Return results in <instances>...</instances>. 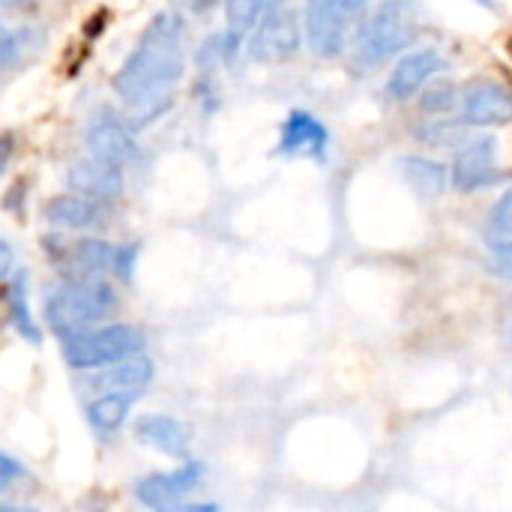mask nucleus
<instances>
[{
  "label": "nucleus",
  "instance_id": "obj_14",
  "mask_svg": "<svg viewBox=\"0 0 512 512\" xmlns=\"http://www.w3.org/2000/svg\"><path fill=\"white\" fill-rule=\"evenodd\" d=\"M330 132L327 126L309 111H291L279 129V156H300V159H327Z\"/></svg>",
  "mask_w": 512,
  "mask_h": 512
},
{
  "label": "nucleus",
  "instance_id": "obj_30",
  "mask_svg": "<svg viewBox=\"0 0 512 512\" xmlns=\"http://www.w3.org/2000/svg\"><path fill=\"white\" fill-rule=\"evenodd\" d=\"M0 512H33V510H21V507H9V504H3Z\"/></svg>",
  "mask_w": 512,
  "mask_h": 512
},
{
  "label": "nucleus",
  "instance_id": "obj_24",
  "mask_svg": "<svg viewBox=\"0 0 512 512\" xmlns=\"http://www.w3.org/2000/svg\"><path fill=\"white\" fill-rule=\"evenodd\" d=\"M135 261H138V243H123V246H117V252H114V273H111V276L129 282L132 273H135Z\"/></svg>",
  "mask_w": 512,
  "mask_h": 512
},
{
  "label": "nucleus",
  "instance_id": "obj_31",
  "mask_svg": "<svg viewBox=\"0 0 512 512\" xmlns=\"http://www.w3.org/2000/svg\"><path fill=\"white\" fill-rule=\"evenodd\" d=\"M3 6H18V3H27V0H0Z\"/></svg>",
  "mask_w": 512,
  "mask_h": 512
},
{
  "label": "nucleus",
  "instance_id": "obj_28",
  "mask_svg": "<svg viewBox=\"0 0 512 512\" xmlns=\"http://www.w3.org/2000/svg\"><path fill=\"white\" fill-rule=\"evenodd\" d=\"M15 273V252L6 240H0V282H6Z\"/></svg>",
  "mask_w": 512,
  "mask_h": 512
},
{
  "label": "nucleus",
  "instance_id": "obj_3",
  "mask_svg": "<svg viewBox=\"0 0 512 512\" xmlns=\"http://www.w3.org/2000/svg\"><path fill=\"white\" fill-rule=\"evenodd\" d=\"M117 306V291L105 279H66L45 297V324L57 339H66L108 324Z\"/></svg>",
  "mask_w": 512,
  "mask_h": 512
},
{
  "label": "nucleus",
  "instance_id": "obj_7",
  "mask_svg": "<svg viewBox=\"0 0 512 512\" xmlns=\"http://www.w3.org/2000/svg\"><path fill=\"white\" fill-rule=\"evenodd\" d=\"M300 45H303V30H300L297 15L276 3L261 18V24L249 33L246 54L255 63H282V60L294 57L300 51Z\"/></svg>",
  "mask_w": 512,
  "mask_h": 512
},
{
  "label": "nucleus",
  "instance_id": "obj_32",
  "mask_svg": "<svg viewBox=\"0 0 512 512\" xmlns=\"http://www.w3.org/2000/svg\"><path fill=\"white\" fill-rule=\"evenodd\" d=\"M480 6H492V0H477Z\"/></svg>",
  "mask_w": 512,
  "mask_h": 512
},
{
  "label": "nucleus",
  "instance_id": "obj_25",
  "mask_svg": "<svg viewBox=\"0 0 512 512\" xmlns=\"http://www.w3.org/2000/svg\"><path fill=\"white\" fill-rule=\"evenodd\" d=\"M492 270L501 279H510L512 282V240L492 246Z\"/></svg>",
  "mask_w": 512,
  "mask_h": 512
},
{
  "label": "nucleus",
  "instance_id": "obj_23",
  "mask_svg": "<svg viewBox=\"0 0 512 512\" xmlns=\"http://www.w3.org/2000/svg\"><path fill=\"white\" fill-rule=\"evenodd\" d=\"M486 237L489 243H507L512 240V189H507L498 204L489 210V219H486Z\"/></svg>",
  "mask_w": 512,
  "mask_h": 512
},
{
  "label": "nucleus",
  "instance_id": "obj_27",
  "mask_svg": "<svg viewBox=\"0 0 512 512\" xmlns=\"http://www.w3.org/2000/svg\"><path fill=\"white\" fill-rule=\"evenodd\" d=\"M15 54H18V39L12 30H6L0 24V66H9L15 60Z\"/></svg>",
  "mask_w": 512,
  "mask_h": 512
},
{
  "label": "nucleus",
  "instance_id": "obj_11",
  "mask_svg": "<svg viewBox=\"0 0 512 512\" xmlns=\"http://www.w3.org/2000/svg\"><path fill=\"white\" fill-rule=\"evenodd\" d=\"M498 180V147L495 138L480 135L474 141H465V147L456 153L450 168V183L456 192H480Z\"/></svg>",
  "mask_w": 512,
  "mask_h": 512
},
{
  "label": "nucleus",
  "instance_id": "obj_9",
  "mask_svg": "<svg viewBox=\"0 0 512 512\" xmlns=\"http://www.w3.org/2000/svg\"><path fill=\"white\" fill-rule=\"evenodd\" d=\"M156 378V366L147 354H135L129 360H120L105 369L81 372L78 387L84 396H102V393H144L150 381Z\"/></svg>",
  "mask_w": 512,
  "mask_h": 512
},
{
  "label": "nucleus",
  "instance_id": "obj_17",
  "mask_svg": "<svg viewBox=\"0 0 512 512\" xmlns=\"http://www.w3.org/2000/svg\"><path fill=\"white\" fill-rule=\"evenodd\" d=\"M69 186L78 192V195H87V198H96V201H111L120 195L123 189V171L120 165H111V162H102V159H81L69 168Z\"/></svg>",
  "mask_w": 512,
  "mask_h": 512
},
{
  "label": "nucleus",
  "instance_id": "obj_29",
  "mask_svg": "<svg viewBox=\"0 0 512 512\" xmlns=\"http://www.w3.org/2000/svg\"><path fill=\"white\" fill-rule=\"evenodd\" d=\"M168 512H222V510H219V504H213V501H195V504L183 501L180 507H174V510H168Z\"/></svg>",
  "mask_w": 512,
  "mask_h": 512
},
{
  "label": "nucleus",
  "instance_id": "obj_8",
  "mask_svg": "<svg viewBox=\"0 0 512 512\" xmlns=\"http://www.w3.org/2000/svg\"><path fill=\"white\" fill-rule=\"evenodd\" d=\"M204 480V465L201 462H180L171 471H159L150 474L144 480L135 483V498L141 507H147L150 512H168L174 507H180Z\"/></svg>",
  "mask_w": 512,
  "mask_h": 512
},
{
  "label": "nucleus",
  "instance_id": "obj_22",
  "mask_svg": "<svg viewBox=\"0 0 512 512\" xmlns=\"http://www.w3.org/2000/svg\"><path fill=\"white\" fill-rule=\"evenodd\" d=\"M459 87L447 78H432L423 90H420V108L426 114H450L459 105Z\"/></svg>",
  "mask_w": 512,
  "mask_h": 512
},
{
  "label": "nucleus",
  "instance_id": "obj_2",
  "mask_svg": "<svg viewBox=\"0 0 512 512\" xmlns=\"http://www.w3.org/2000/svg\"><path fill=\"white\" fill-rule=\"evenodd\" d=\"M420 30L417 6L411 0H381L354 30L351 66L357 72H372L390 63L396 54L414 45Z\"/></svg>",
  "mask_w": 512,
  "mask_h": 512
},
{
  "label": "nucleus",
  "instance_id": "obj_10",
  "mask_svg": "<svg viewBox=\"0 0 512 512\" xmlns=\"http://www.w3.org/2000/svg\"><path fill=\"white\" fill-rule=\"evenodd\" d=\"M462 123L465 126H507L512 123V87L492 81V78H480L471 81L462 96Z\"/></svg>",
  "mask_w": 512,
  "mask_h": 512
},
{
  "label": "nucleus",
  "instance_id": "obj_20",
  "mask_svg": "<svg viewBox=\"0 0 512 512\" xmlns=\"http://www.w3.org/2000/svg\"><path fill=\"white\" fill-rule=\"evenodd\" d=\"M402 174L426 198L441 195L447 189V183H450V168H444L441 162L426 159V156H405L402 159Z\"/></svg>",
  "mask_w": 512,
  "mask_h": 512
},
{
  "label": "nucleus",
  "instance_id": "obj_16",
  "mask_svg": "<svg viewBox=\"0 0 512 512\" xmlns=\"http://www.w3.org/2000/svg\"><path fill=\"white\" fill-rule=\"evenodd\" d=\"M108 216V204L105 201H96V198H87V195H57L45 204V219L63 231H87V228H96L102 225Z\"/></svg>",
  "mask_w": 512,
  "mask_h": 512
},
{
  "label": "nucleus",
  "instance_id": "obj_4",
  "mask_svg": "<svg viewBox=\"0 0 512 512\" xmlns=\"http://www.w3.org/2000/svg\"><path fill=\"white\" fill-rule=\"evenodd\" d=\"M147 336L135 324H102L75 336L60 339L63 363L75 372H93L144 354Z\"/></svg>",
  "mask_w": 512,
  "mask_h": 512
},
{
  "label": "nucleus",
  "instance_id": "obj_26",
  "mask_svg": "<svg viewBox=\"0 0 512 512\" xmlns=\"http://www.w3.org/2000/svg\"><path fill=\"white\" fill-rule=\"evenodd\" d=\"M24 477V468L12 459V456H6V453H0V492H6L15 480H21Z\"/></svg>",
  "mask_w": 512,
  "mask_h": 512
},
{
  "label": "nucleus",
  "instance_id": "obj_21",
  "mask_svg": "<svg viewBox=\"0 0 512 512\" xmlns=\"http://www.w3.org/2000/svg\"><path fill=\"white\" fill-rule=\"evenodd\" d=\"M279 0H225V18H228V30L237 33H252L261 18L276 6Z\"/></svg>",
  "mask_w": 512,
  "mask_h": 512
},
{
  "label": "nucleus",
  "instance_id": "obj_5",
  "mask_svg": "<svg viewBox=\"0 0 512 512\" xmlns=\"http://www.w3.org/2000/svg\"><path fill=\"white\" fill-rule=\"evenodd\" d=\"M369 0H306V39L309 48L324 57L333 60L348 48V36L351 30H357V24L366 15Z\"/></svg>",
  "mask_w": 512,
  "mask_h": 512
},
{
  "label": "nucleus",
  "instance_id": "obj_12",
  "mask_svg": "<svg viewBox=\"0 0 512 512\" xmlns=\"http://www.w3.org/2000/svg\"><path fill=\"white\" fill-rule=\"evenodd\" d=\"M135 432V441L165 459H174V462H186L189 459V450H192V429L177 420V417H168V414H144L135 420L132 426Z\"/></svg>",
  "mask_w": 512,
  "mask_h": 512
},
{
  "label": "nucleus",
  "instance_id": "obj_18",
  "mask_svg": "<svg viewBox=\"0 0 512 512\" xmlns=\"http://www.w3.org/2000/svg\"><path fill=\"white\" fill-rule=\"evenodd\" d=\"M135 402H138V393H102V396L87 399L84 414H87V420H90V426L96 432L111 435L129 420Z\"/></svg>",
  "mask_w": 512,
  "mask_h": 512
},
{
  "label": "nucleus",
  "instance_id": "obj_13",
  "mask_svg": "<svg viewBox=\"0 0 512 512\" xmlns=\"http://www.w3.org/2000/svg\"><path fill=\"white\" fill-rule=\"evenodd\" d=\"M84 144H87V153L93 159H102V162H111V165H123L135 156V138H132V129L111 111H99L90 117L87 129H84Z\"/></svg>",
  "mask_w": 512,
  "mask_h": 512
},
{
  "label": "nucleus",
  "instance_id": "obj_19",
  "mask_svg": "<svg viewBox=\"0 0 512 512\" xmlns=\"http://www.w3.org/2000/svg\"><path fill=\"white\" fill-rule=\"evenodd\" d=\"M6 318L15 327V333L21 339H27L30 345L42 342V330H39V324L30 312V303H27V273H15L9 288H6Z\"/></svg>",
  "mask_w": 512,
  "mask_h": 512
},
{
  "label": "nucleus",
  "instance_id": "obj_15",
  "mask_svg": "<svg viewBox=\"0 0 512 512\" xmlns=\"http://www.w3.org/2000/svg\"><path fill=\"white\" fill-rule=\"evenodd\" d=\"M444 69V57L435 48H417L408 51L390 72L387 78V96L396 102H405L411 96H417L432 78H438V72Z\"/></svg>",
  "mask_w": 512,
  "mask_h": 512
},
{
  "label": "nucleus",
  "instance_id": "obj_6",
  "mask_svg": "<svg viewBox=\"0 0 512 512\" xmlns=\"http://www.w3.org/2000/svg\"><path fill=\"white\" fill-rule=\"evenodd\" d=\"M45 252L66 279H105L108 273H114L117 246L96 237H81V240L45 237Z\"/></svg>",
  "mask_w": 512,
  "mask_h": 512
},
{
  "label": "nucleus",
  "instance_id": "obj_1",
  "mask_svg": "<svg viewBox=\"0 0 512 512\" xmlns=\"http://www.w3.org/2000/svg\"><path fill=\"white\" fill-rule=\"evenodd\" d=\"M183 69V15L174 9H162L153 15L135 51L111 78L114 93L129 108V129H144L168 111Z\"/></svg>",
  "mask_w": 512,
  "mask_h": 512
}]
</instances>
